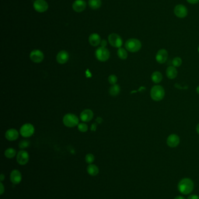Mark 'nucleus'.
<instances>
[{"instance_id": "9b49d317", "label": "nucleus", "mask_w": 199, "mask_h": 199, "mask_svg": "<svg viewBox=\"0 0 199 199\" xmlns=\"http://www.w3.org/2000/svg\"><path fill=\"white\" fill-rule=\"evenodd\" d=\"M175 15L179 18H184L188 14V10L187 8L182 4H178L175 7Z\"/></svg>"}, {"instance_id": "7c9ffc66", "label": "nucleus", "mask_w": 199, "mask_h": 199, "mask_svg": "<svg viewBox=\"0 0 199 199\" xmlns=\"http://www.w3.org/2000/svg\"><path fill=\"white\" fill-rule=\"evenodd\" d=\"M108 81L110 84L112 85H115L117 82V78L115 75H110L108 77Z\"/></svg>"}, {"instance_id": "dca6fc26", "label": "nucleus", "mask_w": 199, "mask_h": 199, "mask_svg": "<svg viewBox=\"0 0 199 199\" xmlns=\"http://www.w3.org/2000/svg\"><path fill=\"white\" fill-rule=\"evenodd\" d=\"M168 54L165 49L159 50L156 54V60L159 64H164L168 58Z\"/></svg>"}, {"instance_id": "5701e85b", "label": "nucleus", "mask_w": 199, "mask_h": 199, "mask_svg": "<svg viewBox=\"0 0 199 199\" xmlns=\"http://www.w3.org/2000/svg\"><path fill=\"white\" fill-rule=\"evenodd\" d=\"M88 4L90 8L92 10H98L102 5L101 0H89Z\"/></svg>"}, {"instance_id": "423d86ee", "label": "nucleus", "mask_w": 199, "mask_h": 199, "mask_svg": "<svg viewBox=\"0 0 199 199\" xmlns=\"http://www.w3.org/2000/svg\"><path fill=\"white\" fill-rule=\"evenodd\" d=\"M35 133V128L33 125L27 123L23 125L20 129V133L24 138H29Z\"/></svg>"}, {"instance_id": "a211bd4d", "label": "nucleus", "mask_w": 199, "mask_h": 199, "mask_svg": "<svg viewBox=\"0 0 199 199\" xmlns=\"http://www.w3.org/2000/svg\"><path fill=\"white\" fill-rule=\"evenodd\" d=\"M5 138L9 141H15L19 138V132L15 129H10L5 132Z\"/></svg>"}, {"instance_id": "b1692460", "label": "nucleus", "mask_w": 199, "mask_h": 199, "mask_svg": "<svg viewBox=\"0 0 199 199\" xmlns=\"http://www.w3.org/2000/svg\"><path fill=\"white\" fill-rule=\"evenodd\" d=\"M120 91V87L117 84L113 85L110 87L109 93L112 96H117L119 95Z\"/></svg>"}, {"instance_id": "aec40b11", "label": "nucleus", "mask_w": 199, "mask_h": 199, "mask_svg": "<svg viewBox=\"0 0 199 199\" xmlns=\"http://www.w3.org/2000/svg\"><path fill=\"white\" fill-rule=\"evenodd\" d=\"M166 74L167 77L170 79H174L176 78L178 75V71L174 66H170L166 70Z\"/></svg>"}, {"instance_id": "79ce46f5", "label": "nucleus", "mask_w": 199, "mask_h": 199, "mask_svg": "<svg viewBox=\"0 0 199 199\" xmlns=\"http://www.w3.org/2000/svg\"><path fill=\"white\" fill-rule=\"evenodd\" d=\"M198 51H199V48H198Z\"/></svg>"}, {"instance_id": "c85d7f7f", "label": "nucleus", "mask_w": 199, "mask_h": 199, "mask_svg": "<svg viewBox=\"0 0 199 199\" xmlns=\"http://www.w3.org/2000/svg\"><path fill=\"white\" fill-rule=\"evenodd\" d=\"M94 155L92 154L89 153V154L86 155V156H85V161L86 162V163H88V164H92L94 163Z\"/></svg>"}, {"instance_id": "6ab92c4d", "label": "nucleus", "mask_w": 199, "mask_h": 199, "mask_svg": "<svg viewBox=\"0 0 199 199\" xmlns=\"http://www.w3.org/2000/svg\"><path fill=\"white\" fill-rule=\"evenodd\" d=\"M90 44L94 47H96L100 44L101 39L100 35L97 33H92L90 35L88 39Z\"/></svg>"}, {"instance_id": "4be33fe9", "label": "nucleus", "mask_w": 199, "mask_h": 199, "mask_svg": "<svg viewBox=\"0 0 199 199\" xmlns=\"http://www.w3.org/2000/svg\"><path fill=\"white\" fill-rule=\"evenodd\" d=\"M151 79L155 83H158L162 80V75L159 71H155L151 75Z\"/></svg>"}, {"instance_id": "1a4fd4ad", "label": "nucleus", "mask_w": 199, "mask_h": 199, "mask_svg": "<svg viewBox=\"0 0 199 199\" xmlns=\"http://www.w3.org/2000/svg\"><path fill=\"white\" fill-rule=\"evenodd\" d=\"M29 160V153L25 150H20L16 155V161L19 164L21 165H26Z\"/></svg>"}, {"instance_id": "2eb2a0df", "label": "nucleus", "mask_w": 199, "mask_h": 199, "mask_svg": "<svg viewBox=\"0 0 199 199\" xmlns=\"http://www.w3.org/2000/svg\"><path fill=\"white\" fill-rule=\"evenodd\" d=\"M10 179L11 182L14 184H20L22 180V174L20 171L18 169L13 170L10 175Z\"/></svg>"}, {"instance_id": "0eeeda50", "label": "nucleus", "mask_w": 199, "mask_h": 199, "mask_svg": "<svg viewBox=\"0 0 199 199\" xmlns=\"http://www.w3.org/2000/svg\"><path fill=\"white\" fill-rule=\"evenodd\" d=\"M108 41L112 46L119 49L123 44V40L119 35L116 33H112L108 37Z\"/></svg>"}, {"instance_id": "f8f14e48", "label": "nucleus", "mask_w": 199, "mask_h": 199, "mask_svg": "<svg viewBox=\"0 0 199 199\" xmlns=\"http://www.w3.org/2000/svg\"><path fill=\"white\" fill-rule=\"evenodd\" d=\"M70 55L67 51L65 50L60 51L56 56V60L60 64H64L69 60Z\"/></svg>"}, {"instance_id": "473e14b6", "label": "nucleus", "mask_w": 199, "mask_h": 199, "mask_svg": "<svg viewBox=\"0 0 199 199\" xmlns=\"http://www.w3.org/2000/svg\"><path fill=\"white\" fill-rule=\"evenodd\" d=\"M0 186H1V190H0V194L1 195L4 193V190H5V188H4V184H2V182H1L0 183Z\"/></svg>"}, {"instance_id": "393cba45", "label": "nucleus", "mask_w": 199, "mask_h": 199, "mask_svg": "<svg viewBox=\"0 0 199 199\" xmlns=\"http://www.w3.org/2000/svg\"><path fill=\"white\" fill-rule=\"evenodd\" d=\"M117 54V56L119 57V58L121 60H126V59H127V58L128 57V54H127V51L125 50V49L122 48V47H120L118 49Z\"/></svg>"}, {"instance_id": "39448f33", "label": "nucleus", "mask_w": 199, "mask_h": 199, "mask_svg": "<svg viewBox=\"0 0 199 199\" xmlns=\"http://www.w3.org/2000/svg\"><path fill=\"white\" fill-rule=\"evenodd\" d=\"M95 57L98 61L105 62L109 58V51L106 47H100L95 51Z\"/></svg>"}, {"instance_id": "cd10ccee", "label": "nucleus", "mask_w": 199, "mask_h": 199, "mask_svg": "<svg viewBox=\"0 0 199 199\" xmlns=\"http://www.w3.org/2000/svg\"><path fill=\"white\" fill-rule=\"evenodd\" d=\"M18 146H19V147L20 148V149H26V148L29 147L30 142H29V141L26 140H22L20 142Z\"/></svg>"}, {"instance_id": "f704fd0d", "label": "nucleus", "mask_w": 199, "mask_h": 199, "mask_svg": "<svg viewBox=\"0 0 199 199\" xmlns=\"http://www.w3.org/2000/svg\"><path fill=\"white\" fill-rule=\"evenodd\" d=\"M188 199H199V196H197L196 194H192L189 196L188 197Z\"/></svg>"}, {"instance_id": "7ed1b4c3", "label": "nucleus", "mask_w": 199, "mask_h": 199, "mask_svg": "<svg viewBox=\"0 0 199 199\" xmlns=\"http://www.w3.org/2000/svg\"><path fill=\"white\" fill-rule=\"evenodd\" d=\"M142 47L141 43L137 39H130L125 43V48L131 53H136L139 51Z\"/></svg>"}, {"instance_id": "c756f323", "label": "nucleus", "mask_w": 199, "mask_h": 199, "mask_svg": "<svg viewBox=\"0 0 199 199\" xmlns=\"http://www.w3.org/2000/svg\"><path fill=\"white\" fill-rule=\"evenodd\" d=\"M182 59L178 57H175L174 58V60H172V64L175 67H179L182 65Z\"/></svg>"}, {"instance_id": "f257e3e1", "label": "nucleus", "mask_w": 199, "mask_h": 199, "mask_svg": "<svg viewBox=\"0 0 199 199\" xmlns=\"http://www.w3.org/2000/svg\"><path fill=\"white\" fill-rule=\"evenodd\" d=\"M178 188L182 194H190L193 190L194 184L191 179L184 178L179 182Z\"/></svg>"}, {"instance_id": "f3484780", "label": "nucleus", "mask_w": 199, "mask_h": 199, "mask_svg": "<svg viewBox=\"0 0 199 199\" xmlns=\"http://www.w3.org/2000/svg\"><path fill=\"white\" fill-rule=\"evenodd\" d=\"M86 4L84 0H76L73 4V9L77 12H81L84 11Z\"/></svg>"}, {"instance_id": "ea45409f", "label": "nucleus", "mask_w": 199, "mask_h": 199, "mask_svg": "<svg viewBox=\"0 0 199 199\" xmlns=\"http://www.w3.org/2000/svg\"><path fill=\"white\" fill-rule=\"evenodd\" d=\"M196 130H197V133L199 134V124L197 125V127H196Z\"/></svg>"}, {"instance_id": "412c9836", "label": "nucleus", "mask_w": 199, "mask_h": 199, "mask_svg": "<svg viewBox=\"0 0 199 199\" xmlns=\"http://www.w3.org/2000/svg\"><path fill=\"white\" fill-rule=\"evenodd\" d=\"M86 170H87L88 174L92 176H96L100 172L99 168L96 165L93 164H89V165L87 167Z\"/></svg>"}, {"instance_id": "c9c22d12", "label": "nucleus", "mask_w": 199, "mask_h": 199, "mask_svg": "<svg viewBox=\"0 0 199 199\" xmlns=\"http://www.w3.org/2000/svg\"><path fill=\"white\" fill-rule=\"evenodd\" d=\"M96 128H97V124L96 123H95L94 124L92 125L91 128V129L92 131H95L96 129Z\"/></svg>"}, {"instance_id": "a878e982", "label": "nucleus", "mask_w": 199, "mask_h": 199, "mask_svg": "<svg viewBox=\"0 0 199 199\" xmlns=\"http://www.w3.org/2000/svg\"><path fill=\"white\" fill-rule=\"evenodd\" d=\"M16 155V151L13 148H8L6 150L4 153L5 157L8 159H12Z\"/></svg>"}, {"instance_id": "e433bc0d", "label": "nucleus", "mask_w": 199, "mask_h": 199, "mask_svg": "<svg viewBox=\"0 0 199 199\" xmlns=\"http://www.w3.org/2000/svg\"><path fill=\"white\" fill-rule=\"evenodd\" d=\"M102 119L100 118V117H98V118H96V123H98V124H100L102 122Z\"/></svg>"}, {"instance_id": "ddd939ff", "label": "nucleus", "mask_w": 199, "mask_h": 199, "mask_svg": "<svg viewBox=\"0 0 199 199\" xmlns=\"http://www.w3.org/2000/svg\"><path fill=\"white\" fill-rule=\"evenodd\" d=\"M179 143L180 138L177 134H170L166 140V143L168 146L172 148L177 147L179 145Z\"/></svg>"}, {"instance_id": "20e7f679", "label": "nucleus", "mask_w": 199, "mask_h": 199, "mask_svg": "<svg viewBox=\"0 0 199 199\" xmlns=\"http://www.w3.org/2000/svg\"><path fill=\"white\" fill-rule=\"evenodd\" d=\"M63 122L65 126L74 128L79 124V118L77 115L72 113H69L64 116Z\"/></svg>"}, {"instance_id": "4c0bfd02", "label": "nucleus", "mask_w": 199, "mask_h": 199, "mask_svg": "<svg viewBox=\"0 0 199 199\" xmlns=\"http://www.w3.org/2000/svg\"><path fill=\"white\" fill-rule=\"evenodd\" d=\"M5 179V176L4 174L1 175L0 176V180H1V182H2Z\"/></svg>"}, {"instance_id": "2f4dec72", "label": "nucleus", "mask_w": 199, "mask_h": 199, "mask_svg": "<svg viewBox=\"0 0 199 199\" xmlns=\"http://www.w3.org/2000/svg\"><path fill=\"white\" fill-rule=\"evenodd\" d=\"M100 46H101V47H106V45L108 44V41H107V40H105V39L102 40H101V41H100Z\"/></svg>"}, {"instance_id": "bb28decb", "label": "nucleus", "mask_w": 199, "mask_h": 199, "mask_svg": "<svg viewBox=\"0 0 199 199\" xmlns=\"http://www.w3.org/2000/svg\"><path fill=\"white\" fill-rule=\"evenodd\" d=\"M78 129L81 132H86L88 130V126L84 122L79 123L78 125Z\"/></svg>"}, {"instance_id": "72a5a7b5", "label": "nucleus", "mask_w": 199, "mask_h": 199, "mask_svg": "<svg viewBox=\"0 0 199 199\" xmlns=\"http://www.w3.org/2000/svg\"><path fill=\"white\" fill-rule=\"evenodd\" d=\"M189 4H196L199 2V0H186Z\"/></svg>"}, {"instance_id": "6e6552de", "label": "nucleus", "mask_w": 199, "mask_h": 199, "mask_svg": "<svg viewBox=\"0 0 199 199\" xmlns=\"http://www.w3.org/2000/svg\"><path fill=\"white\" fill-rule=\"evenodd\" d=\"M33 8L38 12H45L48 10L49 5L45 0H35Z\"/></svg>"}, {"instance_id": "a19ab883", "label": "nucleus", "mask_w": 199, "mask_h": 199, "mask_svg": "<svg viewBox=\"0 0 199 199\" xmlns=\"http://www.w3.org/2000/svg\"><path fill=\"white\" fill-rule=\"evenodd\" d=\"M196 91H197V93L199 95V86L197 87V89H196Z\"/></svg>"}, {"instance_id": "f03ea898", "label": "nucleus", "mask_w": 199, "mask_h": 199, "mask_svg": "<svg viewBox=\"0 0 199 199\" xmlns=\"http://www.w3.org/2000/svg\"><path fill=\"white\" fill-rule=\"evenodd\" d=\"M165 92L163 87L160 85H156L152 87L150 91L151 99L155 101H159L164 98Z\"/></svg>"}, {"instance_id": "9d476101", "label": "nucleus", "mask_w": 199, "mask_h": 199, "mask_svg": "<svg viewBox=\"0 0 199 199\" xmlns=\"http://www.w3.org/2000/svg\"><path fill=\"white\" fill-rule=\"evenodd\" d=\"M30 58L31 61L34 63H40L44 59V54L40 50H33L30 53Z\"/></svg>"}, {"instance_id": "58836bf2", "label": "nucleus", "mask_w": 199, "mask_h": 199, "mask_svg": "<svg viewBox=\"0 0 199 199\" xmlns=\"http://www.w3.org/2000/svg\"><path fill=\"white\" fill-rule=\"evenodd\" d=\"M174 199H185L183 196H177Z\"/></svg>"}, {"instance_id": "4468645a", "label": "nucleus", "mask_w": 199, "mask_h": 199, "mask_svg": "<svg viewBox=\"0 0 199 199\" xmlns=\"http://www.w3.org/2000/svg\"><path fill=\"white\" fill-rule=\"evenodd\" d=\"M94 118V112L92 110L86 109L82 111L80 114V119L84 122H90Z\"/></svg>"}]
</instances>
